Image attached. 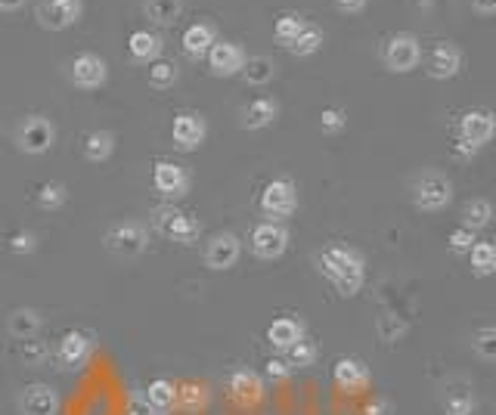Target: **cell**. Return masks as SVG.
<instances>
[{
    "label": "cell",
    "mask_w": 496,
    "mask_h": 415,
    "mask_svg": "<svg viewBox=\"0 0 496 415\" xmlns=\"http://www.w3.org/2000/svg\"><path fill=\"white\" fill-rule=\"evenodd\" d=\"M25 4H28V0H0V13H16Z\"/></svg>",
    "instance_id": "50"
},
{
    "label": "cell",
    "mask_w": 496,
    "mask_h": 415,
    "mask_svg": "<svg viewBox=\"0 0 496 415\" xmlns=\"http://www.w3.org/2000/svg\"><path fill=\"white\" fill-rule=\"evenodd\" d=\"M472 10L478 13V16H493L496 13V0H472Z\"/></svg>",
    "instance_id": "48"
},
{
    "label": "cell",
    "mask_w": 496,
    "mask_h": 415,
    "mask_svg": "<svg viewBox=\"0 0 496 415\" xmlns=\"http://www.w3.org/2000/svg\"><path fill=\"white\" fill-rule=\"evenodd\" d=\"M152 227L162 232L167 242H177V245H196L202 236L199 217L186 214V211H180L174 205H162L152 211Z\"/></svg>",
    "instance_id": "2"
},
{
    "label": "cell",
    "mask_w": 496,
    "mask_h": 415,
    "mask_svg": "<svg viewBox=\"0 0 496 415\" xmlns=\"http://www.w3.org/2000/svg\"><path fill=\"white\" fill-rule=\"evenodd\" d=\"M261 214L270 217L273 223H282L286 217H291L298 211V186L295 180L289 177H276L261 189V199H258Z\"/></svg>",
    "instance_id": "4"
},
{
    "label": "cell",
    "mask_w": 496,
    "mask_h": 415,
    "mask_svg": "<svg viewBox=\"0 0 496 415\" xmlns=\"http://www.w3.org/2000/svg\"><path fill=\"white\" fill-rule=\"evenodd\" d=\"M56 146V125L47 115H28L16 127V149L25 156H43Z\"/></svg>",
    "instance_id": "7"
},
{
    "label": "cell",
    "mask_w": 496,
    "mask_h": 415,
    "mask_svg": "<svg viewBox=\"0 0 496 415\" xmlns=\"http://www.w3.org/2000/svg\"><path fill=\"white\" fill-rule=\"evenodd\" d=\"M475 406H478V400L472 388H453L447 397H444V412L447 415H472Z\"/></svg>",
    "instance_id": "34"
},
{
    "label": "cell",
    "mask_w": 496,
    "mask_h": 415,
    "mask_svg": "<svg viewBox=\"0 0 496 415\" xmlns=\"http://www.w3.org/2000/svg\"><path fill=\"white\" fill-rule=\"evenodd\" d=\"M227 391L239 406H252V403H258V400H264V394H267L261 375L252 373V369H239V373H233Z\"/></svg>",
    "instance_id": "20"
},
{
    "label": "cell",
    "mask_w": 496,
    "mask_h": 415,
    "mask_svg": "<svg viewBox=\"0 0 496 415\" xmlns=\"http://www.w3.org/2000/svg\"><path fill=\"white\" fill-rule=\"evenodd\" d=\"M91 354H93V335L84 329L65 332L60 341V351H56L65 369H81L84 363L91 360Z\"/></svg>",
    "instance_id": "18"
},
{
    "label": "cell",
    "mask_w": 496,
    "mask_h": 415,
    "mask_svg": "<svg viewBox=\"0 0 496 415\" xmlns=\"http://www.w3.org/2000/svg\"><path fill=\"white\" fill-rule=\"evenodd\" d=\"M289 230L282 227V223H273V221H264L258 223V227L252 230V236H248V245H252V254L261 260H280L282 254L289 251Z\"/></svg>",
    "instance_id": "8"
},
{
    "label": "cell",
    "mask_w": 496,
    "mask_h": 415,
    "mask_svg": "<svg viewBox=\"0 0 496 415\" xmlns=\"http://www.w3.org/2000/svg\"><path fill=\"white\" fill-rule=\"evenodd\" d=\"M239 75L252 87H267L276 78V62L270 60V56H245V65Z\"/></svg>",
    "instance_id": "27"
},
{
    "label": "cell",
    "mask_w": 496,
    "mask_h": 415,
    "mask_svg": "<svg viewBox=\"0 0 496 415\" xmlns=\"http://www.w3.org/2000/svg\"><path fill=\"white\" fill-rule=\"evenodd\" d=\"M304 28H308V19H304L301 13H282V16L276 19V25H273V34H276V41L289 50Z\"/></svg>",
    "instance_id": "31"
},
{
    "label": "cell",
    "mask_w": 496,
    "mask_h": 415,
    "mask_svg": "<svg viewBox=\"0 0 496 415\" xmlns=\"http://www.w3.org/2000/svg\"><path fill=\"white\" fill-rule=\"evenodd\" d=\"M6 329H10L13 338L25 341V338H34L41 332V313L32 310V307H19L6 316Z\"/></svg>",
    "instance_id": "26"
},
{
    "label": "cell",
    "mask_w": 496,
    "mask_h": 415,
    "mask_svg": "<svg viewBox=\"0 0 496 415\" xmlns=\"http://www.w3.org/2000/svg\"><path fill=\"white\" fill-rule=\"evenodd\" d=\"M317 270L339 288L341 297H354L367 286V258L345 242H329L323 251L313 254Z\"/></svg>",
    "instance_id": "1"
},
{
    "label": "cell",
    "mask_w": 496,
    "mask_h": 415,
    "mask_svg": "<svg viewBox=\"0 0 496 415\" xmlns=\"http://www.w3.org/2000/svg\"><path fill=\"white\" fill-rule=\"evenodd\" d=\"M332 382H335V388L345 391V394H360V391L369 388L372 375L363 360H357V356H341L332 369Z\"/></svg>",
    "instance_id": "17"
},
{
    "label": "cell",
    "mask_w": 496,
    "mask_h": 415,
    "mask_svg": "<svg viewBox=\"0 0 496 415\" xmlns=\"http://www.w3.org/2000/svg\"><path fill=\"white\" fill-rule=\"evenodd\" d=\"M124 415H158V412L152 410L149 403H146V397H143V394H130L128 410H124Z\"/></svg>",
    "instance_id": "46"
},
{
    "label": "cell",
    "mask_w": 496,
    "mask_h": 415,
    "mask_svg": "<svg viewBox=\"0 0 496 415\" xmlns=\"http://www.w3.org/2000/svg\"><path fill=\"white\" fill-rule=\"evenodd\" d=\"M171 137H174V146L180 152H196L208 137V121L205 115L199 112H180L174 115V127H171Z\"/></svg>",
    "instance_id": "14"
},
{
    "label": "cell",
    "mask_w": 496,
    "mask_h": 415,
    "mask_svg": "<svg viewBox=\"0 0 496 415\" xmlns=\"http://www.w3.org/2000/svg\"><path fill=\"white\" fill-rule=\"evenodd\" d=\"M301 338H304V323H301V319H295V316L273 319V323H270V329H267V341L276 347V351H282V354H286L291 344H298Z\"/></svg>",
    "instance_id": "24"
},
{
    "label": "cell",
    "mask_w": 496,
    "mask_h": 415,
    "mask_svg": "<svg viewBox=\"0 0 496 415\" xmlns=\"http://www.w3.org/2000/svg\"><path fill=\"white\" fill-rule=\"evenodd\" d=\"M276 118H280V103H276L273 97H258L243 108V115H239V127L243 130H264V127L273 125Z\"/></svg>",
    "instance_id": "21"
},
{
    "label": "cell",
    "mask_w": 496,
    "mask_h": 415,
    "mask_svg": "<svg viewBox=\"0 0 496 415\" xmlns=\"http://www.w3.org/2000/svg\"><path fill=\"white\" fill-rule=\"evenodd\" d=\"M162 50H165L162 34L149 32V28H140V32H134L128 38V53L134 62H143V65L156 62L158 56H162Z\"/></svg>",
    "instance_id": "23"
},
{
    "label": "cell",
    "mask_w": 496,
    "mask_h": 415,
    "mask_svg": "<svg viewBox=\"0 0 496 415\" xmlns=\"http://www.w3.org/2000/svg\"><path fill=\"white\" fill-rule=\"evenodd\" d=\"M239 254H243V239H239L236 232H230V230L215 232L205 245V267L208 270H217V273L233 270Z\"/></svg>",
    "instance_id": "12"
},
{
    "label": "cell",
    "mask_w": 496,
    "mask_h": 415,
    "mask_svg": "<svg viewBox=\"0 0 496 415\" xmlns=\"http://www.w3.org/2000/svg\"><path fill=\"white\" fill-rule=\"evenodd\" d=\"M69 81L78 90H100L109 81V65L100 53H81L69 65Z\"/></svg>",
    "instance_id": "11"
},
{
    "label": "cell",
    "mask_w": 496,
    "mask_h": 415,
    "mask_svg": "<svg viewBox=\"0 0 496 415\" xmlns=\"http://www.w3.org/2000/svg\"><path fill=\"white\" fill-rule=\"evenodd\" d=\"M10 251L13 254H34L38 251V239H34V232H13L10 236Z\"/></svg>",
    "instance_id": "44"
},
{
    "label": "cell",
    "mask_w": 496,
    "mask_h": 415,
    "mask_svg": "<svg viewBox=\"0 0 496 415\" xmlns=\"http://www.w3.org/2000/svg\"><path fill=\"white\" fill-rule=\"evenodd\" d=\"M456 140L475 146V149H484L487 143L493 140L496 134V118L491 108H472V112H465L463 118H459V130H456Z\"/></svg>",
    "instance_id": "13"
},
{
    "label": "cell",
    "mask_w": 496,
    "mask_h": 415,
    "mask_svg": "<svg viewBox=\"0 0 496 415\" xmlns=\"http://www.w3.org/2000/svg\"><path fill=\"white\" fill-rule=\"evenodd\" d=\"M472 347H475V354L484 363H493L496 360V329H493V325H484V329H478L475 338H472Z\"/></svg>",
    "instance_id": "38"
},
{
    "label": "cell",
    "mask_w": 496,
    "mask_h": 415,
    "mask_svg": "<svg viewBox=\"0 0 496 415\" xmlns=\"http://www.w3.org/2000/svg\"><path fill=\"white\" fill-rule=\"evenodd\" d=\"M146 403L156 412H171L174 403H177V388H174L167 378H156V382H149V388H146Z\"/></svg>",
    "instance_id": "28"
},
{
    "label": "cell",
    "mask_w": 496,
    "mask_h": 415,
    "mask_svg": "<svg viewBox=\"0 0 496 415\" xmlns=\"http://www.w3.org/2000/svg\"><path fill=\"white\" fill-rule=\"evenodd\" d=\"M208 69L215 78H233L243 71L245 65V50L233 41H215V47L208 50Z\"/></svg>",
    "instance_id": "16"
},
{
    "label": "cell",
    "mask_w": 496,
    "mask_h": 415,
    "mask_svg": "<svg viewBox=\"0 0 496 415\" xmlns=\"http://www.w3.org/2000/svg\"><path fill=\"white\" fill-rule=\"evenodd\" d=\"M184 13V0H146V16L156 25H174Z\"/></svg>",
    "instance_id": "30"
},
{
    "label": "cell",
    "mask_w": 496,
    "mask_h": 415,
    "mask_svg": "<svg viewBox=\"0 0 496 415\" xmlns=\"http://www.w3.org/2000/svg\"><path fill=\"white\" fill-rule=\"evenodd\" d=\"M404 332H406V323L397 316V313H385V316L378 319V335H382V341H397Z\"/></svg>",
    "instance_id": "42"
},
{
    "label": "cell",
    "mask_w": 496,
    "mask_h": 415,
    "mask_svg": "<svg viewBox=\"0 0 496 415\" xmlns=\"http://www.w3.org/2000/svg\"><path fill=\"white\" fill-rule=\"evenodd\" d=\"M317 344H313V341H308V338H301L298 341V344H291L289 351H286V356H289V366L291 369H308V366H313V363H317Z\"/></svg>",
    "instance_id": "37"
},
{
    "label": "cell",
    "mask_w": 496,
    "mask_h": 415,
    "mask_svg": "<svg viewBox=\"0 0 496 415\" xmlns=\"http://www.w3.org/2000/svg\"><path fill=\"white\" fill-rule=\"evenodd\" d=\"M422 62V41L413 32L388 34L382 43V65L391 75H406V71L419 69Z\"/></svg>",
    "instance_id": "3"
},
{
    "label": "cell",
    "mask_w": 496,
    "mask_h": 415,
    "mask_svg": "<svg viewBox=\"0 0 496 415\" xmlns=\"http://www.w3.org/2000/svg\"><path fill=\"white\" fill-rule=\"evenodd\" d=\"M65 202H69V189L60 180H47V184H41L38 189V205L43 211H60Z\"/></svg>",
    "instance_id": "35"
},
{
    "label": "cell",
    "mask_w": 496,
    "mask_h": 415,
    "mask_svg": "<svg viewBox=\"0 0 496 415\" xmlns=\"http://www.w3.org/2000/svg\"><path fill=\"white\" fill-rule=\"evenodd\" d=\"M475 242H478V236H475V230H469V227H456L447 239V245L453 254H469Z\"/></svg>",
    "instance_id": "41"
},
{
    "label": "cell",
    "mask_w": 496,
    "mask_h": 415,
    "mask_svg": "<svg viewBox=\"0 0 496 415\" xmlns=\"http://www.w3.org/2000/svg\"><path fill=\"white\" fill-rule=\"evenodd\" d=\"M106 249L121 260H134L149 249V230L140 221H121L106 230Z\"/></svg>",
    "instance_id": "5"
},
{
    "label": "cell",
    "mask_w": 496,
    "mask_h": 415,
    "mask_svg": "<svg viewBox=\"0 0 496 415\" xmlns=\"http://www.w3.org/2000/svg\"><path fill=\"white\" fill-rule=\"evenodd\" d=\"M348 127V112L339 106H329L320 112V130L323 134H341V130Z\"/></svg>",
    "instance_id": "39"
},
{
    "label": "cell",
    "mask_w": 496,
    "mask_h": 415,
    "mask_svg": "<svg viewBox=\"0 0 496 415\" xmlns=\"http://www.w3.org/2000/svg\"><path fill=\"white\" fill-rule=\"evenodd\" d=\"M215 41H217V28L211 25V22H193L184 32V38H180L184 53L189 60H205L208 50L215 47Z\"/></svg>",
    "instance_id": "22"
},
{
    "label": "cell",
    "mask_w": 496,
    "mask_h": 415,
    "mask_svg": "<svg viewBox=\"0 0 496 415\" xmlns=\"http://www.w3.org/2000/svg\"><path fill=\"white\" fill-rule=\"evenodd\" d=\"M469 258H472V273H475L478 279H487V276L496 273V249L491 242H475Z\"/></svg>",
    "instance_id": "32"
},
{
    "label": "cell",
    "mask_w": 496,
    "mask_h": 415,
    "mask_svg": "<svg viewBox=\"0 0 496 415\" xmlns=\"http://www.w3.org/2000/svg\"><path fill=\"white\" fill-rule=\"evenodd\" d=\"M323 43H326L323 28H317V25H310V22H308V28L298 34L295 43L289 47V53L291 56H313V53H320V50H323Z\"/></svg>",
    "instance_id": "33"
},
{
    "label": "cell",
    "mask_w": 496,
    "mask_h": 415,
    "mask_svg": "<svg viewBox=\"0 0 496 415\" xmlns=\"http://www.w3.org/2000/svg\"><path fill=\"white\" fill-rule=\"evenodd\" d=\"M189 186H193V177H189V171L184 165L167 162V158L152 165V189H156L162 199H167V202L184 199L189 193Z\"/></svg>",
    "instance_id": "9"
},
{
    "label": "cell",
    "mask_w": 496,
    "mask_h": 415,
    "mask_svg": "<svg viewBox=\"0 0 496 415\" xmlns=\"http://www.w3.org/2000/svg\"><path fill=\"white\" fill-rule=\"evenodd\" d=\"M180 78V69L174 62H165V60H156L149 62V84L156 87V90H167V87H174Z\"/></svg>",
    "instance_id": "36"
},
{
    "label": "cell",
    "mask_w": 496,
    "mask_h": 415,
    "mask_svg": "<svg viewBox=\"0 0 496 415\" xmlns=\"http://www.w3.org/2000/svg\"><path fill=\"white\" fill-rule=\"evenodd\" d=\"M453 152L459 158H475L481 149H475V146H469V143H463V140H456V146H453Z\"/></svg>",
    "instance_id": "49"
},
{
    "label": "cell",
    "mask_w": 496,
    "mask_h": 415,
    "mask_svg": "<svg viewBox=\"0 0 496 415\" xmlns=\"http://www.w3.org/2000/svg\"><path fill=\"white\" fill-rule=\"evenodd\" d=\"M267 375L273 378V382H286L291 375V366L282 360V356H273V360H267Z\"/></svg>",
    "instance_id": "45"
},
{
    "label": "cell",
    "mask_w": 496,
    "mask_h": 415,
    "mask_svg": "<svg viewBox=\"0 0 496 415\" xmlns=\"http://www.w3.org/2000/svg\"><path fill=\"white\" fill-rule=\"evenodd\" d=\"M369 0H335V6H339L341 13H348V16H357V13L367 10Z\"/></svg>",
    "instance_id": "47"
},
{
    "label": "cell",
    "mask_w": 496,
    "mask_h": 415,
    "mask_svg": "<svg viewBox=\"0 0 496 415\" xmlns=\"http://www.w3.org/2000/svg\"><path fill=\"white\" fill-rule=\"evenodd\" d=\"M453 202V180L437 171H425L413 184V205L425 214H437Z\"/></svg>",
    "instance_id": "6"
},
{
    "label": "cell",
    "mask_w": 496,
    "mask_h": 415,
    "mask_svg": "<svg viewBox=\"0 0 496 415\" xmlns=\"http://www.w3.org/2000/svg\"><path fill=\"white\" fill-rule=\"evenodd\" d=\"M459 69H463V50H459L453 41H437L425 60L428 78H434V81H450V78L459 75Z\"/></svg>",
    "instance_id": "15"
},
{
    "label": "cell",
    "mask_w": 496,
    "mask_h": 415,
    "mask_svg": "<svg viewBox=\"0 0 496 415\" xmlns=\"http://www.w3.org/2000/svg\"><path fill=\"white\" fill-rule=\"evenodd\" d=\"M491 221H493V205L487 199H469L463 205V227L478 232V230L491 227Z\"/></svg>",
    "instance_id": "29"
},
{
    "label": "cell",
    "mask_w": 496,
    "mask_h": 415,
    "mask_svg": "<svg viewBox=\"0 0 496 415\" xmlns=\"http://www.w3.org/2000/svg\"><path fill=\"white\" fill-rule=\"evenodd\" d=\"M22 415H56L60 412V397L50 384H25L19 394Z\"/></svg>",
    "instance_id": "19"
},
{
    "label": "cell",
    "mask_w": 496,
    "mask_h": 415,
    "mask_svg": "<svg viewBox=\"0 0 496 415\" xmlns=\"http://www.w3.org/2000/svg\"><path fill=\"white\" fill-rule=\"evenodd\" d=\"M34 16L43 32H65L84 16V0H43Z\"/></svg>",
    "instance_id": "10"
},
{
    "label": "cell",
    "mask_w": 496,
    "mask_h": 415,
    "mask_svg": "<svg viewBox=\"0 0 496 415\" xmlns=\"http://www.w3.org/2000/svg\"><path fill=\"white\" fill-rule=\"evenodd\" d=\"M177 400L186 406V410H196V406H205L208 403V391L205 388H196V384H184V388H177Z\"/></svg>",
    "instance_id": "43"
},
{
    "label": "cell",
    "mask_w": 496,
    "mask_h": 415,
    "mask_svg": "<svg viewBox=\"0 0 496 415\" xmlns=\"http://www.w3.org/2000/svg\"><path fill=\"white\" fill-rule=\"evenodd\" d=\"M115 152V134L112 130H91L84 137V158L93 165H103Z\"/></svg>",
    "instance_id": "25"
},
{
    "label": "cell",
    "mask_w": 496,
    "mask_h": 415,
    "mask_svg": "<svg viewBox=\"0 0 496 415\" xmlns=\"http://www.w3.org/2000/svg\"><path fill=\"white\" fill-rule=\"evenodd\" d=\"M47 356H50V347L43 344V341L25 338V344H22V363H25V366H43Z\"/></svg>",
    "instance_id": "40"
}]
</instances>
